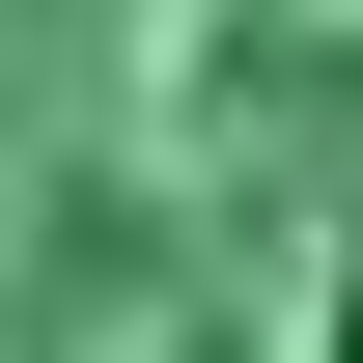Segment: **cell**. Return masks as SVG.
<instances>
[{
	"label": "cell",
	"mask_w": 363,
	"mask_h": 363,
	"mask_svg": "<svg viewBox=\"0 0 363 363\" xmlns=\"http://www.w3.org/2000/svg\"><path fill=\"white\" fill-rule=\"evenodd\" d=\"M0 363H363V0H0Z\"/></svg>",
	"instance_id": "6da1fadb"
}]
</instances>
